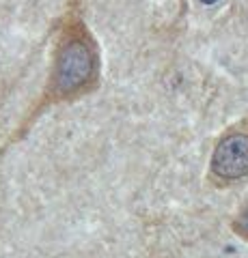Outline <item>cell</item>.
I'll use <instances>...</instances> for the list:
<instances>
[{
    "mask_svg": "<svg viewBox=\"0 0 248 258\" xmlns=\"http://www.w3.org/2000/svg\"><path fill=\"white\" fill-rule=\"evenodd\" d=\"M100 76V52L91 32L80 20L67 24L54 56L50 93L59 99L84 95L95 88Z\"/></svg>",
    "mask_w": 248,
    "mask_h": 258,
    "instance_id": "6da1fadb",
    "label": "cell"
},
{
    "mask_svg": "<svg viewBox=\"0 0 248 258\" xmlns=\"http://www.w3.org/2000/svg\"><path fill=\"white\" fill-rule=\"evenodd\" d=\"M212 174L220 181H239L248 174V134L229 132L212 153Z\"/></svg>",
    "mask_w": 248,
    "mask_h": 258,
    "instance_id": "7a4b0ae2",
    "label": "cell"
},
{
    "mask_svg": "<svg viewBox=\"0 0 248 258\" xmlns=\"http://www.w3.org/2000/svg\"><path fill=\"white\" fill-rule=\"evenodd\" d=\"M233 226H235V230L239 232V235L248 239V203L242 207V211H239V215H237V220H235Z\"/></svg>",
    "mask_w": 248,
    "mask_h": 258,
    "instance_id": "3957f363",
    "label": "cell"
},
{
    "mask_svg": "<svg viewBox=\"0 0 248 258\" xmlns=\"http://www.w3.org/2000/svg\"><path fill=\"white\" fill-rule=\"evenodd\" d=\"M205 3H214V0H205Z\"/></svg>",
    "mask_w": 248,
    "mask_h": 258,
    "instance_id": "277c9868",
    "label": "cell"
}]
</instances>
